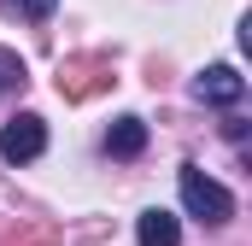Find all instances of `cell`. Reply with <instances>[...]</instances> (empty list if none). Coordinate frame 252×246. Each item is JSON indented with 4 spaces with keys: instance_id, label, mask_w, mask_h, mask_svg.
<instances>
[{
    "instance_id": "obj_1",
    "label": "cell",
    "mask_w": 252,
    "mask_h": 246,
    "mask_svg": "<svg viewBox=\"0 0 252 246\" xmlns=\"http://www.w3.org/2000/svg\"><path fill=\"white\" fill-rule=\"evenodd\" d=\"M176 182H182V205H188V217L211 223V229L235 217V193H229L223 182H211L199 164H182V176H176Z\"/></svg>"
},
{
    "instance_id": "obj_2",
    "label": "cell",
    "mask_w": 252,
    "mask_h": 246,
    "mask_svg": "<svg viewBox=\"0 0 252 246\" xmlns=\"http://www.w3.org/2000/svg\"><path fill=\"white\" fill-rule=\"evenodd\" d=\"M41 153H47V123L35 118V112H18V118L0 129V158L6 164H30Z\"/></svg>"
},
{
    "instance_id": "obj_3",
    "label": "cell",
    "mask_w": 252,
    "mask_h": 246,
    "mask_svg": "<svg viewBox=\"0 0 252 246\" xmlns=\"http://www.w3.org/2000/svg\"><path fill=\"white\" fill-rule=\"evenodd\" d=\"M193 94H199L205 106H235V100L247 94V76H241L235 64H211V70L193 82Z\"/></svg>"
},
{
    "instance_id": "obj_4",
    "label": "cell",
    "mask_w": 252,
    "mask_h": 246,
    "mask_svg": "<svg viewBox=\"0 0 252 246\" xmlns=\"http://www.w3.org/2000/svg\"><path fill=\"white\" fill-rule=\"evenodd\" d=\"M106 153H112V158H141V153H147V123L141 118H118L106 129Z\"/></svg>"
},
{
    "instance_id": "obj_5",
    "label": "cell",
    "mask_w": 252,
    "mask_h": 246,
    "mask_svg": "<svg viewBox=\"0 0 252 246\" xmlns=\"http://www.w3.org/2000/svg\"><path fill=\"white\" fill-rule=\"evenodd\" d=\"M135 241H141V246H176V241H182V223H176L170 211H141Z\"/></svg>"
},
{
    "instance_id": "obj_6",
    "label": "cell",
    "mask_w": 252,
    "mask_h": 246,
    "mask_svg": "<svg viewBox=\"0 0 252 246\" xmlns=\"http://www.w3.org/2000/svg\"><path fill=\"white\" fill-rule=\"evenodd\" d=\"M53 6H59V0H0V12H6V18H24V24L53 18Z\"/></svg>"
},
{
    "instance_id": "obj_7",
    "label": "cell",
    "mask_w": 252,
    "mask_h": 246,
    "mask_svg": "<svg viewBox=\"0 0 252 246\" xmlns=\"http://www.w3.org/2000/svg\"><path fill=\"white\" fill-rule=\"evenodd\" d=\"M12 88H24V59L0 47V94H12Z\"/></svg>"
}]
</instances>
